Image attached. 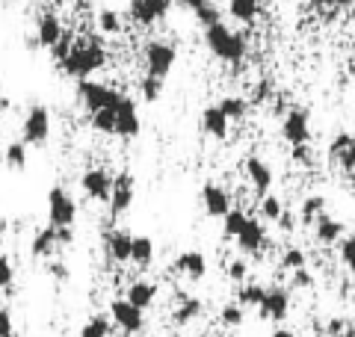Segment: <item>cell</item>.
I'll use <instances>...</instances> for the list:
<instances>
[{
    "label": "cell",
    "mask_w": 355,
    "mask_h": 337,
    "mask_svg": "<svg viewBox=\"0 0 355 337\" xmlns=\"http://www.w3.org/2000/svg\"><path fill=\"white\" fill-rule=\"evenodd\" d=\"M104 62H107V53H104L101 39H83V42H74L71 53L62 60V69H65V74L83 80V77H89L92 71L104 69Z\"/></svg>",
    "instance_id": "1"
},
{
    "label": "cell",
    "mask_w": 355,
    "mask_h": 337,
    "mask_svg": "<svg viewBox=\"0 0 355 337\" xmlns=\"http://www.w3.org/2000/svg\"><path fill=\"white\" fill-rule=\"evenodd\" d=\"M205 44L210 48V53H214L216 60L231 62V65L243 62V56H246V39L237 36L234 30H228L222 21L219 24L205 27Z\"/></svg>",
    "instance_id": "2"
},
{
    "label": "cell",
    "mask_w": 355,
    "mask_h": 337,
    "mask_svg": "<svg viewBox=\"0 0 355 337\" xmlns=\"http://www.w3.org/2000/svg\"><path fill=\"white\" fill-rule=\"evenodd\" d=\"M77 98L83 101V107L89 112H101V110H116L119 101L125 98L119 89L107 86V83H95V80H80L77 86Z\"/></svg>",
    "instance_id": "3"
},
{
    "label": "cell",
    "mask_w": 355,
    "mask_h": 337,
    "mask_svg": "<svg viewBox=\"0 0 355 337\" xmlns=\"http://www.w3.org/2000/svg\"><path fill=\"white\" fill-rule=\"evenodd\" d=\"M74 216H77L74 198L65 193L62 187H53L48 193V219H51V225L53 228H71Z\"/></svg>",
    "instance_id": "4"
},
{
    "label": "cell",
    "mask_w": 355,
    "mask_h": 337,
    "mask_svg": "<svg viewBox=\"0 0 355 337\" xmlns=\"http://www.w3.org/2000/svg\"><path fill=\"white\" fill-rule=\"evenodd\" d=\"M175 60H178V53H175V48L169 42H151L146 48V65H148L151 77H160V80H166L169 71L175 69Z\"/></svg>",
    "instance_id": "5"
},
{
    "label": "cell",
    "mask_w": 355,
    "mask_h": 337,
    "mask_svg": "<svg viewBox=\"0 0 355 337\" xmlns=\"http://www.w3.org/2000/svg\"><path fill=\"white\" fill-rule=\"evenodd\" d=\"M51 137V110L48 107H30L24 119V142L27 145H44Z\"/></svg>",
    "instance_id": "6"
},
{
    "label": "cell",
    "mask_w": 355,
    "mask_h": 337,
    "mask_svg": "<svg viewBox=\"0 0 355 337\" xmlns=\"http://www.w3.org/2000/svg\"><path fill=\"white\" fill-rule=\"evenodd\" d=\"M142 313H146V311H139L137 305H130L128 299H116L113 305H110V317H113V322L125 334H139L142 329H146V317H142Z\"/></svg>",
    "instance_id": "7"
},
{
    "label": "cell",
    "mask_w": 355,
    "mask_h": 337,
    "mask_svg": "<svg viewBox=\"0 0 355 337\" xmlns=\"http://www.w3.org/2000/svg\"><path fill=\"white\" fill-rule=\"evenodd\" d=\"M282 133H284V139L293 145H308L311 142V116H308V110L302 107H293L291 112L284 116V125H282Z\"/></svg>",
    "instance_id": "8"
},
{
    "label": "cell",
    "mask_w": 355,
    "mask_h": 337,
    "mask_svg": "<svg viewBox=\"0 0 355 337\" xmlns=\"http://www.w3.org/2000/svg\"><path fill=\"white\" fill-rule=\"evenodd\" d=\"M175 0H130V18L137 24H154V21H163L169 15V6Z\"/></svg>",
    "instance_id": "9"
},
{
    "label": "cell",
    "mask_w": 355,
    "mask_h": 337,
    "mask_svg": "<svg viewBox=\"0 0 355 337\" xmlns=\"http://www.w3.org/2000/svg\"><path fill=\"white\" fill-rule=\"evenodd\" d=\"M258 311H261V320H275V322H282V320L287 317V311H291V293H287L284 287H270Z\"/></svg>",
    "instance_id": "10"
},
{
    "label": "cell",
    "mask_w": 355,
    "mask_h": 337,
    "mask_svg": "<svg viewBox=\"0 0 355 337\" xmlns=\"http://www.w3.org/2000/svg\"><path fill=\"white\" fill-rule=\"evenodd\" d=\"M80 187L92 201H110V196H113V178H110L104 168H89V172H83Z\"/></svg>",
    "instance_id": "11"
},
{
    "label": "cell",
    "mask_w": 355,
    "mask_h": 337,
    "mask_svg": "<svg viewBox=\"0 0 355 337\" xmlns=\"http://www.w3.org/2000/svg\"><path fill=\"white\" fill-rule=\"evenodd\" d=\"M133 205V175L121 172L113 178V196H110V213L113 216H121V213H128Z\"/></svg>",
    "instance_id": "12"
},
{
    "label": "cell",
    "mask_w": 355,
    "mask_h": 337,
    "mask_svg": "<svg viewBox=\"0 0 355 337\" xmlns=\"http://www.w3.org/2000/svg\"><path fill=\"white\" fill-rule=\"evenodd\" d=\"M139 133V116H137V104L130 98H121L116 107V137L121 139H133Z\"/></svg>",
    "instance_id": "13"
},
{
    "label": "cell",
    "mask_w": 355,
    "mask_h": 337,
    "mask_svg": "<svg viewBox=\"0 0 355 337\" xmlns=\"http://www.w3.org/2000/svg\"><path fill=\"white\" fill-rule=\"evenodd\" d=\"M202 205L207 210V216H214V219H225L231 213V198L219 184H205L202 187Z\"/></svg>",
    "instance_id": "14"
},
{
    "label": "cell",
    "mask_w": 355,
    "mask_h": 337,
    "mask_svg": "<svg viewBox=\"0 0 355 337\" xmlns=\"http://www.w3.org/2000/svg\"><path fill=\"white\" fill-rule=\"evenodd\" d=\"M175 269L190 281H202L207 275V257L202 252H184L175 257Z\"/></svg>",
    "instance_id": "15"
},
{
    "label": "cell",
    "mask_w": 355,
    "mask_h": 337,
    "mask_svg": "<svg viewBox=\"0 0 355 337\" xmlns=\"http://www.w3.org/2000/svg\"><path fill=\"white\" fill-rule=\"evenodd\" d=\"M246 175H249V184L254 187V193H258V196H270L272 168L266 166L261 157H249V160H246Z\"/></svg>",
    "instance_id": "16"
},
{
    "label": "cell",
    "mask_w": 355,
    "mask_h": 337,
    "mask_svg": "<svg viewBox=\"0 0 355 337\" xmlns=\"http://www.w3.org/2000/svg\"><path fill=\"white\" fill-rule=\"evenodd\" d=\"M62 21L57 15H42L39 24H36V42L42 44V48H57V44L62 42Z\"/></svg>",
    "instance_id": "17"
},
{
    "label": "cell",
    "mask_w": 355,
    "mask_h": 337,
    "mask_svg": "<svg viewBox=\"0 0 355 337\" xmlns=\"http://www.w3.org/2000/svg\"><path fill=\"white\" fill-rule=\"evenodd\" d=\"M237 245H240V252H246V254H258L263 245H266V231H263V225H261L258 219H249L246 228L240 231Z\"/></svg>",
    "instance_id": "18"
},
{
    "label": "cell",
    "mask_w": 355,
    "mask_h": 337,
    "mask_svg": "<svg viewBox=\"0 0 355 337\" xmlns=\"http://www.w3.org/2000/svg\"><path fill=\"white\" fill-rule=\"evenodd\" d=\"M107 252H110V257H113L116 263H128L130 252H133V234L121 231V228L110 231L107 234Z\"/></svg>",
    "instance_id": "19"
},
{
    "label": "cell",
    "mask_w": 355,
    "mask_h": 337,
    "mask_svg": "<svg viewBox=\"0 0 355 337\" xmlns=\"http://www.w3.org/2000/svg\"><path fill=\"white\" fill-rule=\"evenodd\" d=\"M181 9H187V12H193L198 18V24L202 27H210V24H219V9L210 3V0H175Z\"/></svg>",
    "instance_id": "20"
},
{
    "label": "cell",
    "mask_w": 355,
    "mask_h": 337,
    "mask_svg": "<svg viewBox=\"0 0 355 337\" xmlns=\"http://www.w3.org/2000/svg\"><path fill=\"white\" fill-rule=\"evenodd\" d=\"M228 116L222 112V107L216 104V107H207L205 112H202V128H205V133L207 137H214V139H225L228 137Z\"/></svg>",
    "instance_id": "21"
},
{
    "label": "cell",
    "mask_w": 355,
    "mask_h": 337,
    "mask_svg": "<svg viewBox=\"0 0 355 337\" xmlns=\"http://www.w3.org/2000/svg\"><path fill=\"white\" fill-rule=\"evenodd\" d=\"M329 154L335 157L343 168H349V172H352V168H355V137H352V133H338V137L331 139Z\"/></svg>",
    "instance_id": "22"
},
{
    "label": "cell",
    "mask_w": 355,
    "mask_h": 337,
    "mask_svg": "<svg viewBox=\"0 0 355 337\" xmlns=\"http://www.w3.org/2000/svg\"><path fill=\"white\" fill-rule=\"evenodd\" d=\"M130 305H137L139 311H146L154 305V299H157V284H151V281H133L128 287V296H125Z\"/></svg>",
    "instance_id": "23"
},
{
    "label": "cell",
    "mask_w": 355,
    "mask_h": 337,
    "mask_svg": "<svg viewBox=\"0 0 355 337\" xmlns=\"http://www.w3.org/2000/svg\"><path fill=\"white\" fill-rule=\"evenodd\" d=\"M57 245H60V231L53 228V225H48V228H42L36 237H33L30 252H33V257H51Z\"/></svg>",
    "instance_id": "24"
},
{
    "label": "cell",
    "mask_w": 355,
    "mask_h": 337,
    "mask_svg": "<svg viewBox=\"0 0 355 337\" xmlns=\"http://www.w3.org/2000/svg\"><path fill=\"white\" fill-rule=\"evenodd\" d=\"M314 237H317L320 243L331 245V243H338V240L343 237V225H340L338 219H331L329 213H323V216L314 222Z\"/></svg>",
    "instance_id": "25"
},
{
    "label": "cell",
    "mask_w": 355,
    "mask_h": 337,
    "mask_svg": "<svg viewBox=\"0 0 355 337\" xmlns=\"http://www.w3.org/2000/svg\"><path fill=\"white\" fill-rule=\"evenodd\" d=\"M151 261H154V240L151 237H133L130 263H137L139 269H148Z\"/></svg>",
    "instance_id": "26"
},
{
    "label": "cell",
    "mask_w": 355,
    "mask_h": 337,
    "mask_svg": "<svg viewBox=\"0 0 355 337\" xmlns=\"http://www.w3.org/2000/svg\"><path fill=\"white\" fill-rule=\"evenodd\" d=\"M228 12H231V18L243 21V24H252L261 12V3L258 0H228Z\"/></svg>",
    "instance_id": "27"
},
{
    "label": "cell",
    "mask_w": 355,
    "mask_h": 337,
    "mask_svg": "<svg viewBox=\"0 0 355 337\" xmlns=\"http://www.w3.org/2000/svg\"><path fill=\"white\" fill-rule=\"evenodd\" d=\"M198 313H202V302L193 299V296H181V305L175 308L172 320H175V325H190Z\"/></svg>",
    "instance_id": "28"
},
{
    "label": "cell",
    "mask_w": 355,
    "mask_h": 337,
    "mask_svg": "<svg viewBox=\"0 0 355 337\" xmlns=\"http://www.w3.org/2000/svg\"><path fill=\"white\" fill-rule=\"evenodd\" d=\"M3 160H6L9 168H15V172H24V168H27V142H9Z\"/></svg>",
    "instance_id": "29"
},
{
    "label": "cell",
    "mask_w": 355,
    "mask_h": 337,
    "mask_svg": "<svg viewBox=\"0 0 355 337\" xmlns=\"http://www.w3.org/2000/svg\"><path fill=\"white\" fill-rule=\"evenodd\" d=\"M263 296H266V290L261 284H243L237 290V305H243V308H261Z\"/></svg>",
    "instance_id": "30"
},
{
    "label": "cell",
    "mask_w": 355,
    "mask_h": 337,
    "mask_svg": "<svg viewBox=\"0 0 355 337\" xmlns=\"http://www.w3.org/2000/svg\"><path fill=\"white\" fill-rule=\"evenodd\" d=\"M299 213H302V222L305 225H314L326 213V198L323 196H308L302 201V210H299Z\"/></svg>",
    "instance_id": "31"
},
{
    "label": "cell",
    "mask_w": 355,
    "mask_h": 337,
    "mask_svg": "<svg viewBox=\"0 0 355 337\" xmlns=\"http://www.w3.org/2000/svg\"><path fill=\"white\" fill-rule=\"evenodd\" d=\"M246 222H249V216L243 210H231L225 219H222V234H225L228 240H237L240 237V231L246 228Z\"/></svg>",
    "instance_id": "32"
},
{
    "label": "cell",
    "mask_w": 355,
    "mask_h": 337,
    "mask_svg": "<svg viewBox=\"0 0 355 337\" xmlns=\"http://www.w3.org/2000/svg\"><path fill=\"white\" fill-rule=\"evenodd\" d=\"M219 107H222V112L231 119V121H240L243 116L249 112V104L243 98H237V95H228V98H222L219 101Z\"/></svg>",
    "instance_id": "33"
},
{
    "label": "cell",
    "mask_w": 355,
    "mask_h": 337,
    "mask_svg": "<svg viewBox=\"0 0 355 337\" xmlns=\"http://www.w3.org/2000/svg\"><path fill=\"white\" fill-rule=\"evenodd\" d=\"M243 320H246V311H243V305H225L219 311V322L225 325V329H240Z\"/></svg>",
    "instance_id": "34"
},
{
    "label": "cell",
    "mask_w": 355,
    "mask_h": 337,
    "mask_svg": "<svg viewBox=\"0 0 355 337\" xmlns=\"http://www.w3.org/2000/svg\"><path fill=\"white\" fill-rule=\"evenodd\" d=\"M92 128L101 130V133H113V137H116V110L92 112Z\"/></svg>",
    "instance_id": "35"
},
{
    "label": "cell",
    "mask_w": 355,
    "mask_h": 337,
    "mask_svg": "<svg viewBox=\"0 0 355 337\" xmlns=\"http://www.w3.org/2000/svg\"><path fill=\"white\" fill-rule=\"evenodd\" d=\"M98 30L107 33V36H116V33L121 30L119 12H113V9H104V12H98Z\"/></svg>",
    "instance_id": "36"
},
{
    "label": "cell",
    "mask_w": 355,
    "mask_h": 337,
    "mask_svg": "<svg viewBox=\"0 0 355 337\" xmlns=\"http://www.w3.org/2000/svg\"><path fill=\"white\" fill-rule=\"evenodd\" d=\"M80 337H110V320L107 317H92L80 329Z\"/></svg>",
    "instance_id": "37"
},
{
    "label": "cell",
    "mask_w": 355,
    "mask_h": 337,
    "mask_svg": "<svg viewBox=\"0 0 355 337\" xmlns=\"http://www.w3.org/2000/svg\"><path fill=\"white\" fill-rule=\"evenodd\" d=\"M139 89H142V98H146L148 104H154V101L160 98V92H163V80H160V77L146 74V77H142V86Z\"/></svg>",
    "instance_id": "38"
},
{
    "label": "cell",
    "mask_w": 355,
    "mask_h": 337,
    "mask_svg": "<svg viewBox=\"0 0 355 337\" xmlns=\"http://www.w3.org/2000/svg\"><path fill=\"white\" fill-rule=\"evenodd\" d=\"M261 213H263V219L279 222L282 213H284V207H282V201L275 198V196H263V198H261Z\"/></svg>",
    "instance_id": "39"
},
{
    "label": "cell",
    "mask_w": 355,
    "mask_h": 337,
    "mask_svg": "<svg viewBox=\"0 0 355 337\" xmlns=\"http://www.w3.org/2000/svg\"><path fill=\"white\" fill-rule=\"evenodd\" d=\"M305 263H308V257H305L302 249H287L284 257H282V266L291 269V273H296V269H305Z\"/></svg>",
    "instance_id": "40"
},
{
    "label": "cell",
    "mask_w": 355,
    "mask_h": 337,
    "mask_svg": "<svg viewBox=\"0 0 355 337\" xmlns=\"http://www.w3.org/2000/svg\"><path fill=\"white\" fill-rule=\"evenodd\" d=\"M352 0H311V9H317L320 15H331L338 9H347Z\"/></svg>",
    "instance_id": "41"
},
{
    "label": "cell",
    "mask_w": 355,
    "mask_h": 337,
    "mask_svg": "<svg viewBox=\"0 0 355 337\" xmlns=\"http://www.w3.org/2000/svg\"><path fill=\"white\" fill-rule=\"evenodd\" d=\"M340 261H343V266H347L352 273V278H355V237L340 243Z\"/></svg>",
    "instance_id": "42"
},
{
    "label": "cell",
    "mask_w": 355,
    "mask_h": 337,
    "mask_svg": "<svg viewBox=\"0 0 355 337\" xmlns=\"http://www.w3.org/2000/svg\"><path fill=\"white\" fill-rule=\"evenodd\" d=\"M15 278V269H12V261H9L6 254H0V290H6L9 284H12Z\"/></svg>",
    "instance_id": "43"
},
{
    "label": "cell",
    "mask_w": 355,
    "mask_h": 337,
    "mask_svg": "<svg viewBox=\"0 0 355 337\" xmlns=\"http://www.w3.org/2000/svg\"><path fill=\"white\" fill-rule=\"evenodd\" d=\"M0 337H15V325L6 308H0Z\"/></svg>",
    "instance_id": "44"
},
{
    "label": "cell",
    "mask_w": 355,
    "mask_h": 337,
    "mask_svg": "<svg viewBox=\"0 0 355 337\" xmlns=\"http://www.w3.org/2000/svg\"><path fill=\"white\" fill-rule=\"evenodd\" d=\"M246 273H249L246 261H231L228 263V278L231 281H243V278H246Z\"/></svg>",
    "instance_id": "45"
},
{
    "label": "cell",
    "mask_w": 355,
    "mask_h": 337,
    "mask_svg": "<svg viewBox=\"0 0 355 337\" xmlns=\"http://www.w3.org/2000/svg\"><path fill=\"white\" fill-rule=\"evenodd\" d=\"M293 160L299 166H311V148H308V145H296V148H293Z\"/></svg>",
    "instance_id": "46"
},
{
    "label": "cell",
    "mask_w": 355,
    "mask_h": 337,
    "mask_svg": "<svg viewBox=\"0 0 355 337\" xmlns=\"http://www.w3.org/2000/svg\"><path fill=\"white\" fill-rule=\"evenodd\" d=\"M314 284V278H311L308 269H296L293 273V287H311Z\"/></svg>",
    "instance_id": "47"
},
{
    "label": "cell",
    "mask_w": 355,
    "mask_h": 337,
    "mask_svg": "<svg viewBox=\"0 0 355 337\" xmlns=\"http://www.w3.org/2000/svg\"><path fill=\"white\" fill-rule=\"evenodd\" d=\"M279 228H282V231H287V234H291V231L296 228V219H293V213H287V210L282 213V219H279Z\"/></svg>",
    "instance_id": "48"
},
{
    "label": "cell",
    "mask_w": 355,
    "mask_h": 337,
    "mask_svg": "<svg viewBox=\"0 0 355 337\" xmlns=\"http://www.w3.org/2000/svg\"><path fill=\"white\" fill-rule=\"evenodd\" d=\"M263 98H270V83H258L254 86V101H263Z\"/></svg>",
    "instance_id": "49"
},
{
    "label": "cell",
    "mask_w": 355,
    "mask_h": 337,
    "mask_svg": "<svg viewBox=\"0 0 355 337\" xmlns=\"http://www.w3.org/2000/svg\"><path fill=\"white\" fill-rule=\"evenodd\" d=\"M51 275H57V278H65V266H62V263H51Z\"/></svg>",
    "instance_id": "50"
},
{
    "label": "cell",
    "mask_w": 355,
    "mask_h": 337,
    "mask_svg": "<svg viewBox=\"0 0 355 337\" xmlns=\"http://www.w3.org/2000/svg\"><path fill=\"white\" fill-rule=\"evenodd\" d=\"M272 337H296V334H293L291 329H275V331H272Z\"/></svg>",
    "instance_id": "51"
},
{
    "label": "cell",
    "mask_w": 355,
    "mask_h": 337,
    "mask_svg": "<svg viewBox=\"0 0 355 337\" xmlns=\"http://www.w3.org/2000/svg\"><path fill=\"white\" fill-rule=\"evenodd\" d=\"M6 234V219H0V237H3Z\"/></svg>",
    "instance_id": "52"
},
{
    "label": "cell",
    "mask_w": 355,
    "mask_h": 337,
    "mask_svg": "<svg viewBox=\"0 0 355 337\" xmlns=\"http://www.w3.org/2000/svg\"><path fill=\"white\" fill-rule=\"evenodd\" d=\"M196 337H207V334H196Z\"/></svg>",
    "instance_id": "53"
},
{
    "label": "cell",
    "mask_w": 355,
    "mask_h": 337,
    "mask_svg": "<svg viewBox=\"0 0 355 337\" xmlns=\"http://www.w3.org/2000/svg\"><path fill=\"white\" fill-rule=\"evenodd\" d=\"M352 325H355V317H352Z\"/></svg>",
    "instance_id": "54"
}]
</instances>
